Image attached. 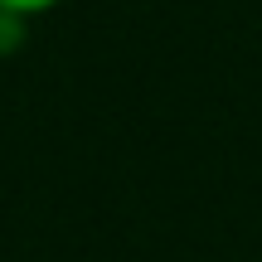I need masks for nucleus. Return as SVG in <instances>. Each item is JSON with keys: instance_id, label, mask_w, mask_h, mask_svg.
Segmentation results:
<instances>
[{"instance_id": "nucleus-1", "label": "nucleus", "mask_w": 262, "mask_h": 262, "mask_svg": "<svg viewBox=\"0 0 262 262\" xmlns=\"http://www.w3.org/2000/svg\"><path fill=\"white\" fill-rule=\"evenodd\" d=\"M58 0H0V15L5 19H29V15H44V10H54Z\"/></svg>"}]
</instances>
